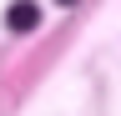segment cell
<instances>
[{
	"mask_svg": "<svg viewBox=\"0 0 121 116\" xmlns=\"http://www.w3.org/2000/svg\"><path fill=\"white\" fill-rule=\"evenodd\" d=\"M35 25H40V10H35V0H10V10H5V30L25 35V30H35Z\"/></svg>",
	"mask_w": 121,
	"mask_h": 116,
	"instance_id": "cell-1",
	"label": "cell"
},
{
	"mask_svg": "<svg viewBox=\"0 0 121 116\" xmlns=\"http://www.w3.org/2000/svg\"><path fill=\"white\" fill-rule=\"evenodd\" d=\"M56 5H76V0H56Z\"/></svg>",
	"mask_w": 121,
	"mask_h": 116,
	"instance_id": "cell-2",
	"label": "cell"
}]
</instances>
